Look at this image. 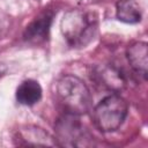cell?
Returning <instances> with one entry per match:
<instances>
[{
    "instance_id": "cell-1",
    "label": "cell",
    "mask_w": 148,
    "mask_h": 148,
    "mask_svg": "<svg viewBox=\"0 0 148 148\" xmlns=\"http://www.w3.org/2000/svg\"><path fill=\"white\" fill-rule=\"evenodd\" d=\"M98 21L94 13L84 9L68 10L61 22L60 30L72 47H84L96 36Z\"/></svg>"
},
{
    "instance_id": "cell-2",
    "label": "cell",
    "mask_w": 148,
    "mask_h": 148,
    "mask_svg": "<svg viewBox=\"0 0 148 148\" xmlns=\"http://www.w3.org/2000/svg\"><path fill=\"white\" fill-rule=\"evenodd\" d=\"M57 95L66 113L82 116L90 109V91L86 83L75 75H64L58 80Z\"/></svg>"
},
{
    "instance_id": "cell-3",
    "label": "cell",
    "mask_w": 148,
    "mask_h": 148,
    "mask_svg": "<svg viewBox=\"0 0 148 148\" xmlns=\"http://www.w3.org/2000/svg\"><path fill=\"white\" fill-rule=\"evenodd\" d=\"M128 113L127 102L117 92L104 97L92 110L95 126L102 132H113L118 130Z\"/></svg>"
},
{
    "instance_id": "cell-4",
    "label": "cell",
    "mask_w": 148,
    "mask_h": 148,
    "mask_svg": "<svg viewBox=\"0 0 148 148\" xmlns=\"http://www.w3.org/2000/svg\"><path fill=\"white\" fill-rule=\"evenodd\" d=\"M79 116L66 113L61 116L56 125V141L61 147H90L92 146V136L84 128L77 118Z\"/></svg>"
},
{
    "instance_id": "cell-5",
    "label": "cell",
    "mask_w": 148,
    "mask_h": 148,
    "mask_svg": "<svg viewBox=\"0 0 148 148\" xmlns=\"http://www.w3.org/2000/svg\"><path fill=\"white\" fill-rule=\"evenodd\" d=\"M14 140L16 141V145L20 146H32V147L58 146L56 139L52 135H50L43 128L34 125H27L20 127L16 131V135Z\"/></svg>"
},
{
    "instance_id": "cell-6",
    "label": "cell",
    "mask_w": 148,
    "mask_h": 148,
    "mask_svg": "<svg viewBox=\"0 0 148 148\" xmlns=\"http://www.w3.org/2000/svg\"><path fill=\"white\" fill-rule=\"evenodd\" d=\"M94 77L97 83L104 88L119 92L126 86V79L124 74L114 66L111 65H101L94 69Z\"/></svg>"
},
{
    "instance_id": "cell-7",
    "label": "cell",
    "mask_w": 148,
    "mask_h": 148,
    "mask_svg": "<svg viewBox=\"0 0 148 148\" xmlns=\"http://www.w3.org/2000/svg\"><path fill=\"white\" fill-rule=\"evenodd\" d=\"M126 58L133 72L147 79L148 73V45L146 42H134L126 50Z\"/></svg>"
},
{
    "instance_id": "cell-8",
    "label": "cell",
    "mask_w": 148,
    "mask_h": 148,
    "mask_svg": "<svg viewBox=\"0 0 148 148\" xmlns=\"http://www.w3.org/2000/svg\"><path fill=\"white\" fill-rule=\"evenodd\" d=\"M53 14L50 12H46L38 17H36L25 29L24 31V39L28 42L39 43L47 38L50 25L52 22Z\"/></svg>"
},
{
    "instance_id": "cell-9",
    "label": "cell",
    "mask_w": 148,
    "mask_h": 148,
    "mask_svg": "<svg viewBox=\"0 0 148 148\" xmlns=\"http://www.w3.org/2000/svg\"><path fill=\"white\" fill-rule=\"evenodd\" d=\"M42 87L35 80H25L16 89V99L20 104L31 106L42 98Z\"/></svg>"
},
{
    "instance_id": "cell-10",
    "label": "cell",
    "mask_w": 148,
    "mask_h": 148,
    "mask_svg": "<svg viewBox=\"0 0 148 148\" xmlns=\"http://www.w3.org/2000/svg\"><path fill=\"white\" fill-rule=\"evenodd\" d=\"M117 18L124 23H138L141 21L142 12L135 0H118L116 3Z\"/></svg>"
}]
</instances>
